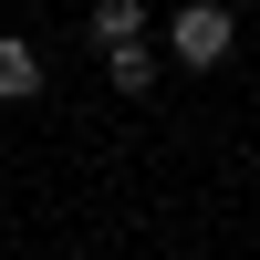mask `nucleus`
I'll return each instance as SVG.
<instances>
[{
  "label": "nucleus",
  "instance_id": "1",
  "mask_svg": "<svg viewBox=\"0 0 260 260\" xmlns=\"http://www.w3.org/2000/svg\"><path fill=\"white\" fill-rule=\"evenodd\" d=\"M167 52H177V62H187V73H219V62H229V52H240V21H229V11H219V0H187V11H177V21H167Z\"/></svg>",
  "mask_w": 260,
  "mask_h": 260
},
{
  "label": "nucleus",
  "instance_id": "2",
  "mask_svg": "<svg viewBox=\"0 0 260 260\" xmlns=\"http://www.w3.org/2000/svg\"><path fill=\"white\" fill-rule=\"evenodd\" d=\"M31 94H42V52L21 31H0V104H31Z\"/></svg>",
  "mask_w": 260,
  "mask_h": 260
},
{
  "label": "nucleus",
  "instance_id": "3",
  "mask_svg": "<svg viewBox=\"0 0 260 260\" xmlns=\"http://www.w3.org/2000/svg\"><path fill=\"white\" fill-rule=\"evenodd\" d=\"M104 83H115V94H146V83H156V52H146V42H115V52H104Z\"/></svg>",
  "mask_w": 260,
  "mask_h": 260
},
{
  "label": "nucleus",
  "instance_id": "4",
  "mask_svg": "<svg viewBox=\"0 0 260 260\" xmlns=\"http://www.w3.org/2000/svg\"><path fill=\"white\" fill-rule=\"evenodd\" d=\"M94 42L115 52V42H146V0H94Z\"/></svg>",
  "mask_w": 260,
  "mask_h": 260
}]
</instances>
